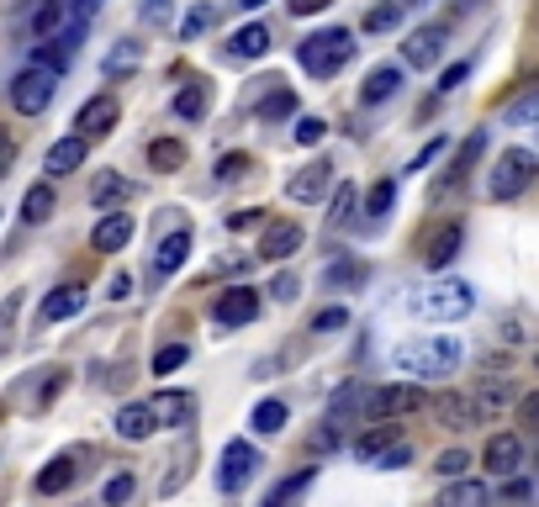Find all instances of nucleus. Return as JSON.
<instances>
[{
  "label": "nucleus",
  "instance_id": "37998d69",
  "mask_svg": "<svg viewBox=\"0 0 539 507\" xmlns=\"http://www.w3.org/2000/svg\"><path fill=\"white\" fill-rule=\"evenodd\" d=\"M185 360H191V349H185V344H159V349H154V375L164 381V375H175Z\"/></svg>",
  "mask_w": 539,
  "mask_h": 507
},
{
  "label": "nucleus",
  "instance_id": "2f4dec72",
  "mask_svg": "<svg viewBox=\"0 0 539 507\" xmlns=\"http://www.w3.org/2000/svg\"><path fill=\"white\" fill-rule=\"evenodd\" d=\"M307 486H312V465H302V471H291V476H281V481H275L270 492H265V502H259V507H286L291 497H302Z\"/></svg>",
  "mask_w": 539,
  "mask_h": 507
},
{
  "label": "nucleus",
  "instance_id": "79ce46f5",
  "mask_svg": "<svg viewBox=\"0 0 539 507\" xmlns=\"http://www.w3.org/2000/svg\"><path fill=\"white\" fill-rule=\"evenodd\" d=\"M138 59H143V48H138V43H117V48L106 53L101 74H127V69H138Z\"/></svg>",
  "mask_w": 539,
  "mask_h": 507
},
{
  "label": "nucleus",
  "instance_id": "49530a36",
  "mask_svg": "<svg viewBox=\"0 0 539 507\" xmlns=\"http://www.w3.org/2000/svg\"><path fill=\"white\" fill-rule=\"evenodd\" d=\"M249 169H254V159H249V154H222V159H217V180H222V185H233L238 175H249Z\"/></svg>",
  "mask_w": 539,
  "mask_h": 507
},
{
  "label": "nucleus",
  "instance_id": "bb28decb",
  "mask_svg": "<svg viewBox=\"0 0 539 507\" xmlns=\"http://www.w3.org/2000/svg\"><path fill=\"white\" fill-rule=\"evenodd\" d=\"M74 476H80V465H74V455H59V460H48L43 465V471H37V492H43V497H59V492H69V486H74Z\"/></svg>",
  "mask_w": 539,
  "mask_h": 507
},
{
  "label": "nucleus",
  "instance_id": "69168bd1",
  "mask_svg": "<svg viewBox=\"0 0 539 507\" xmlns=\"http://www.w3.org/2000/svg\"><path fill=\"white\" fill-rule=\"evenodd\" d=\"M534 365H539V360H534Z\"/></svg>",
  "mask_w": 539,
  "mask_h": 507
},
{
  "label": "nucleus",
  "instance_id": "09e8293b",
  "mask_svg": "<svg viewBox=\"0 0 539 507\" xmlns=\"http://www.w3.org/2000/svg\"><path fill=\"white\" fill-rule=\"evenodd\" d=\"M323 133H328V122H323V117H296V143H302V148L323 143Z\"/></svg>",
  "mask_w": 539,
  "mask_h": 507
},
{
  "label": "nucleus",
  "instance_id": "5701e85b",
  "mask_svg": "<svg viewBox=\"0 0 539 507\" xmlns=\"http://www.w3.org/2000/svg\"><path fill=\"white\" fill-rule=\"evenodd\" d=\"M270 53V27L265 22H249V27H238L233 37H228V59H265Z\"/></svg>",
  "mask_w": 539,
  "mask_h": 507
},
{
  "label": "nucleus",
  "instance_id": "7ed1b4c3",
  "mask_svg": "<svg viewBox=\"0 0 539 507\" xmlns=\"http://www.w3.org/2000/svg\"><path fill=\"white\" fill-rule=\"evenodd\" d=\"M413 312L429 317V323H460V317L476 312V286H466V280H434L413 302Z\"/></svg>",
  "mask_w": 539,
  "mask_h": 507
},
{
  "label": "nucleus",
  "instance_id": "6e6d98bb",
  "mask_svg": "<svg viewBox=\"0 0 539 507\" xmlns=\"http://www.w3.org/2000/svg\"><path fill=\"white\" fill-rule=\"evenodd\" d=\"M518 423L539 428V391H529V397H518Z\"/></svg>",
  "mask_w": 539,
  "mask_h": 507
},
{
  "label": "nucleus",
  "instance_id": "de8ad7c7",
  "mask_svg": "<svg viewBox=\"0 0 539 507\" xmlns=\"http://www.w3.org/2000/svg\"><path fill=\"white\" fill-rule=\"evenodd\" d=\"M143 22L148 27H170V16H175V0H143Z\"/></svg>",
  "mask_w": 539,
  "mask_h": 507
},
{
  "label": "nucleus",
  "instance_id": "72a5a7b5",
  "mask_svg": "<svg viewBox=\"0 0 539 507\" xmlns=\"http://www.w3.org/2000/svg\"><path fill=\"white\" fill-rule=\"evenodd\" d=\"M185 159H191V154H185V143H180V138H154V143H148V164L164 169V175L185 169Z\"/></svg>",
  "mask_w": 539,
  "mask_h": 507
},
{
  "label": "nucleus",
  "instance_id": "9d476101",
  "mask_svg": "<svg viewBox=\"0 0 539 507\" xmlns=\"http://www.w3.org/2000/svg\"><path fill=\"white\" fill-rule=\"evenodd\" d=\"M429 407H434L439 428H450V434H466V428H476V423H481V412H476V397H471V391H439V397H434Z\"/></svg>",
  "mask_w": 539,
  "mask_h": 507
},
{
  "label": "nucleus",
  "instance_id": "4be33fe9",
  "mask_svg": "<svg viewBox=\"0 0 539 507\" xmlns=\"http://www.w3.org/2000/svg\"><path fill=\"white\" fill-rule=\"evenodd\" d=\"M434 507H492V486L476 481V476H460V481L444 486Z\"/></svg>",
  "mask_w": 539,
  "mask_h": 507
},
{
  "label": "nucleus",
  "instance_id": "052dcab7",
  "mask_svg": "<svg viewBox=\"0 0 539 507\" xmlns=\"http://www.w3.org/2000/svg\"><path fill=\"white\" fill-rule=\"evenodd\" d=\"M254 222H265V206H249V212H233L228 228H254Z\"/></svg>",
  "mask_w": 539,
  "mask_h": 507
},
{
  "label": "nucleus",
  "instance_id": "6e6552de",
  "mask_svg": "<svg viewBox=\"0 0 539 507\" xmlns=\"http://www.w3.org/2000/svg\"><path fill=\"white\" fill-rule=\"evenodd\" d=\"M259 307H265V296H259L254 286H228L212 302V323L217 328H244V323H254V317H259Z\"/></svg>",
  "mask_w": 539,
  "mask_h": 507
},
{
  "label": "nucleus",
  "instance_id": "603ef678",
  "mask_svg": "<svg viewBox=\"0 0 539 507\" xmlns=\"http://www.w3.org/2000/svg\"><path fill=\"white\" fill-rule=\"evenodd\" d=\"M360 275H365L360 265H328V270H323V280H328V286H355Z\"/></svg>",
  "mask_w": 539,
  "mask_h": 507
},
{
  "label": "nucleus",
  "instance_id": "412c9836",
  "mask_svg": "<svg viewBox=\"0 0 539 507\" xmlns=\"http://www.w3.org/2000/svg\"><path fill=\"white\" fill-rule=\"evenodd\" d=\"M476 412H481V423H497L503 418V407H518V391H513V381H481L476 391Z\"/></svg>",
  "mask_w": 539,
  "mask_h": 507
},
{
  "label": "nucleus",
  "instance_id": "864d4df0",
  "mask_svg": "<svg viewBox=\"0 0 539 507\" xmlns=\"http://www.w3.org/2000/svg\"><path fill=\"white\" fill-rule=\"evenodd\" d=\"M466 74H471V64H450V69L439 74V96H450V90H460V85H466Z\"/></svg>",
  "mask_w": 539,
  "mask_h": 507
},
{
  "label": "nucleus",
  "instance_id": "a211bd4d",
  "mask_svg": "<svg viewBox=\"0 0 539 507\" xmlns=\"http://www.w3.org/2000/svg\"><path fill=\"white\" fill-rule=\"evenodd\" d=\"M85 154H90V138H80V133H69V138H59L48 148V159H43V169L53 180H64V175H74V169L85 164Z\"/></svg>",
  "mask_w": 539,
  "mask_h": 507
},
{
  "label": "nucleus",
  "instance_id": "393cba45",
  "mask_svg": "<svg viewBox=\"0 0 539 507\" xmlns=\"http://www.w3.org/2000/svg\"><path fill=\"white\" fill-rule=\"evenodd\" d=\"M254 117H259V122H286V117H296V90L275 80L265 96L254 101Z\"/></svg>",
  "mask_w": 539,
  "mask_h": 507
},
{
  "label": "nucleus",
  "instance_id": "4468645a",
  "mask_svg": "<svg viewBox=\"0 0 539 507\" xmlns=\"http://www.w3.org/2000/svg\"><path fill=\"white\" fill-rule=\"evenodd\" d=\"M481 465H487L492 476H518V465H524V439L518 434H492L487 449H481Z\"/></svg>",
  "mask_w": 539,
  "mask_h": 507
},
{
  "label": "nucleus",
  "instance_id": "9b49d317",
  "mask_svg": "<svg viewBox=\"0 0 539 507\" xmlns=\"http://www.w3.org/2000/svg\"><path fill=\"white\" fill-rule=\"evenodd\" d=\"M460 249H466V228H460V222H439V228L423 238V265H429V270H450Z\"/></svg>",
  "mask_w": 539,
  "mask_h": 507
},
{
  "label": "nucleus",
  "instance_id": "f8f14e48",
  "mask_svg": "<svg viewBox=\"0 0 539 507\" xmlns=\"http://www.w3.org/2000/svg\"><path fill=\"white\" fill-rule=\"evenodd\" d=\"M444 32L439 22H429V27H418V32H407V43H402V64H413V69H434L439 59H444Z\"/></svg>",
  "mask_w": 539,
  "mask_h": 507
},
{
  "label": "nucleus",
  "instance_id": "bf43d9fd",
  "mask_svg": "<svg viewBox=\"0 0 539 507\" xmlns=\"http://www.w3.org/2000/svg\"><path fill=\"white\" fill-rule=\"evenodd\" d=\"M291 6V16H318V11H328L333 0H286Z\"/></svg>",
  "mask_w": 539,
  "mask_h": 507
},
{
  "label": "nucleus",
  "instance_id": "423d86ee",
  "mask_svg": "<svg viewBox=\"0 0 539 507\" xmlns=\"http://www.w3.org/2000/svg\"><path fill=\"white\" fill-rule=\"evenodd\" d=\"M53 96H59V74L43 69V64H32L11 80V106L22 111V117H43L53 106Z\"/></svg>",
  "mask_w": 539,
  "mask_h": 507
},
{
  "label": "nucleus",
  "instance_id": "2eb2a0df",
  "mask_svg": "<svg viewBox=\"0 0 539 507\" xmlns=\"http://www.w3.org/2000/svg\"><path fill=\"white\" fill-rule=\"evenodd\" d=\"M117 117H122L117 96H90L80 106V117H74V127H80V138H106L111 127H117Z\"/></svg>",
  "mask_w": 539,
  "mask_h": 507
},
{
  "label": "nucleus",
  "instance_id": "c9c22d12",
  "mask_svg": "<svg viewBox=\"0 0 539 507\" xmlns=\"http://www.w3.org/2000/svg\"><path fill=\"white\" fill-rule=\"evenodd\" d=\"M355 206H360V191L349 180L333 185V212H328V228H349L355 222Z\"/></svg>",
  "mask_w": 539,
  "mask_h": 507
},
{
  "label": "nucleus",
  "instance_id": "3c124183",
  "mask_svg": "<svg viewBox=\"0 0 539 507\" xmlns=\"http://www.w3.org/2000/svg\"><path fill=\"white\" fill-rule=\"evenodd\" d=\"M407 460H413V449H407V444L397 439V444H392V449H386V455L376 460V471H402V465H407Z\"/></svg>",
  "mask_w": 539,
  "mask_h": 507
},
{
  "label": "nucleus",
  "instance_id": "a878e982",
  "mask_svg": "<svg viewBox=\"0 0 539 507\" xmlns=\"http://www.w3.org/2000/svg\"><path fill=\"white\" fill-rule=\"evenodd\" d=\"M154 412H159L164 428H185V423L196 418V397H191V391H159Z\"/></svg>",
  "mask_w": 539,
  "mask_h": 507
},
{
  "label": "nucleus",
  "instance_id": "13d9d810",
  "mask_svg": "<svg viewBox=\"0 0 539 507\" xmlns=\"http://www.w3.org/2000/svg\"><path fill=\"white\" fill-rule=\"evenodd\" d=\"M111 302H127V296H133V275H127V270H117V275H111Z\"/></svg>",
  "mask_w": 539,
  "mask_h": 507
},
{
  "label": "nucleus",
  "instance_id": "20e7f679",
  "mask_svg": "<svg viewBox=\"0 0 539 507\" xmlns=\"http://www.w3.org/2000/svg\"><path fill=\"white\" fill-rule=\"evenodd\" d=\"M534 175H539V154H534V148H503V159L492 164L487 191H492V201H518L534 185Z\"/></svg>",
  "mask_w": 539,
  "mask_h": 507
},
{
  "label": "nucleus",
  "instance_id": "aec40b11",
  "mask_svg": "<svg viewBox=\"0 0 539 507\" xmlns=\"http://www.w3.org/2000/svg\"><path fill=\"white\" fill-rule=\"evenodd\" d=\"M185 259H191V228H175L170 238H159V249H154V275H159V280L180 275Z\"/></svg>",
  "mask_w": 539,
  "mask_h": 507
},
{
  "label": "nucleus",
  "instance_id": "4d7b16f0",
  "mask_svg": "<svg viewBox=\"0 0 539 507\" xmlns=\"http://www.w3.org/2000/svg\"><path fill=\"white\" fill-rule=\"evenodd\" d=\"M439 154H444V138H434V143H429V148H423V154H418V159H413V164H407V175H418V169H429V164H434V159H439Z\"/></svg>",
  "mask_w": 539,
  "mask_h": 507
},
{
  "label": "nucleus",
  "instance_id": "cd10ccee",
  "mask_svg": "<svg viewBox=\"0 0 539 507\" xmlns=\"http://www.w3.org/2000/svg\"><path fill=\"white\" fill-rule=\"evenodd\" d=\"M397 85H402V69H397V64H381V69H370V74H365L360 101H365V106H381V101H392V96H397Z\"/></svg>",
  "mask_w": 539,
  "mask_h": 507
},
{
  "label": "nucleus",
  "instance_id": "473e14b6",
  "mask_svg": "<svg viewBox=\"0 0 539 507\" xmlns=\"http://www.w3.org/2000/svg\"><path fill=\"white\" fill-rule=\"evenodd\" d=\"M127 196H133V185H127L122 175H96V185H90V206H101V212L122 206Z\"/></svg>",
  "mask_w": 539,
  "mask_h": 507
},
{
  "label": "nucleus",
  "instance_id": "c756f323",
  "mask_svg": "<svg viewBox=\"0 0 539 507\" xmlns=\"http://www.w3.org/2000/svg\"><path fill=\"white\" fill-rule=\"evenodd\" d=\"M80 307H85V286H59L43 302V323H69V317H80Z\"/></svg>",
  "mask_w": 539,
  "mask_h": 507
},
{
  "label": "nucleus",
  "instance_id": "e2e57ef3",
  "mask_svg": "<svg viewBox=\"0 0 539 507\" xmlns=\"http://www.w3.org/2000/svg\"><path fill=\"white\" fill-rule=\"evenodd\" d=\"M11 159H16V143H11L6 133H0V175H6V169H11Z\"/></svg>",
  "mask_w": 539,
  "mask_h": 507
},
{
  "label": "nucleus",
  "instance_id": "7c9ffc66",
  "mask_svg": "<svg viewBox=\"0 0 539 507\" xmlns=\"http://www.w3.org/2000/svg\"><path fill=\"white\" fill-rule=\"evenodd\" d=\"M286 418H291V407L281 402V397H265V402H259L254 412H249V428H254V434H281V428H286Z\"/></svg>",
  "mask_w": 539,
  "mask_h": 507
},
{
  "label": "nucleus",
  "instance_id": "5fc2aeb1",
  "mask_svg": "<svg viewBox=\"0 0 539 507\" xmlns=\"http://www.w3.org/2000/svg\"><path fill=\"white\" fill-rule=\"evenodd\" d=\"M270 296H275V302H296V296H302V286H296V275H275V280H270Z\"/></svg>",
  "mask_w": 539,
  "mask_h": 507
},
{
  "label": "nucleus",
  "instance_id": "1a4fd4ad",
  "mask_svg": "<svg viewBox=\"0 0 539 507\" xmlns=\"http://www.w3.org/2000/svg\"><path fill=\"white\" fill-rule=\"evenodd\" d=\"M302 222H291V217H275V222H265V233H259V259H270V265H286V259L302 249Z\"/></svg>",
  "mask_w": 539,
  "mask_h": 507
},
{
  "label": "nucleus",
  "instance_id": "680f3d73",
  "mask_svg": "<svg viewBox=\"0 0 539 507\" xmlns=\"http://www.w3.org/2000/svg\"><path fill=\"white\" fill-rule=\"evenodd\" d=\"M96 6H101V0H69V22H90Z\"/></svg>",
  "mask_w": 539,
  "mask_h": 507
},
{
  "label": "nucleus",
  "instance_id": "f257e3e1",
  "mask_svg": "<svg viewBox=\"0 0 539 507\" xmlns=\"http://www.w3.org/2000/svg\"><path fill=\"white\" fill-rule=\"evenodd\" d=\"M460 360H466L460 338H402L392 349V365L407 381H444V375L460 370Z\"/></svg>",
  "mask_w": 539,
  "mask_h": 507
},
{
  "label": "nucleus",
  "instance_id": "e433bc0d",
  "mask_svg": "<svg viewBox=\"0 0 539 507\" xmlns=\"http://www.w3.org/2000/svg\"><path fill=\"white\" fill-rule=\"evenodd\" d=\"M503 122H508V127H539V85L524 90L513 106H503Z\"/></svg>",
  "mask_w": 539,
  "mask_h": 507
},
{
  "label": "nucleus",
  "instance_id": "6ab92c4d",
  "mask_svg": "<svg viewBox=\"0 0 539 507\" xmlns=\"http://www.w3.org/2000/svg\"><path fill=\"white\" fill-rule=\"evenodd\" d=\"M133 243V217L127 212H106L96 228H90V249H101V254H117Z\"/></svg>",
  "mask_w": 539,
  "mask_h": 507
},
{
  "label": "nucleus",
  "instance_id": "b1692460",
  "mask_svg": "<svg viewBox=\"0 0 539 507\" xmlns=\"http://www.w3.org/2000/svg\"><path fill=\"white\" fill-rule=\"evenodd\" d=\"M392 444H397V423H370V428H365V434H360L355 444H349V449H355V460H360V465H376V460H381Z\"/></svg>",
  "mask_w": 539,
  "mask_h": 507
},
{
  "label": "nucleus",
  "instance_id": "a18cd8bd",
  "mask_svg": "<svg viewBox=\"0 0 539 507\" xmlns=\"http://www.w3.org/2000/svg\"><path fill=\"white\" fill-rule=\"evenodd\" d=\"M133 486H138V481L127 476V471H122V476H111V481H106V492H101V502H106V507H127V502H133Z\"/></svg>",
  "mask_w": 539,
  "mask_h": 507
},
{
  "label": "nucleus",
  "instance_id": "f03ea898",
  "mask_svg": "<svg viewBox=\"0 0 539 507\" xmlns=\"http://www.w3.org/2000/svg\"><path fill=\"white\" fill-rule=\"evenodd\" d=\"M349 59H355V32H344V27L312 32V37L296 43V64H302L312 80H333Z\"/></svg>",
  "mask_w": 539,
  "mask_h": 507
},
{
  "label": "nucleus",
  "instance_id": "ea45409f",
  "mask_svg": "<svg viewBox=\"0 0 539 507\" xmlns=\"http://www.w3.org/2000/svg\"><path fill=\"white\" fill-rule=\"evenodd\" d=\"M392 201H397V185H392V180L370 185V196H365V228H376V222L392 212Z\"/></svg>",
  "mask_w": 539,
  "mask_h": 507
},
{
  "label": "nucleus",
  "instance_id": "8fccbe9b",
  "mask_svg": "<svg viewBox=\"0 0 539 507\" xmlns=\"http://www.w3.org/2000/svg\"><path fill=\"white\" fill-rule=\"evenodd\" d=\"M344 323H349V312H344V307H323L318 317H312V328H318V333H339Z\"/></svg>",
  "mask_w": 539,
  "mask_h": 507
},
{
  "label": "nucleus",
  "instance_id": "39448f33",
  "mask_svg": "<svg viewBox=\"0 0 539 507\" xmlns=\"http://www.w3.org/2000/svg\"><path fill=\"white\" fill-rule=\"evenodd\" d=\"M423 402V386L418 381H392V386H376V391H365V423H392L402 418V412H418Z\"/></svg>",
  "mask_w": 539,
  "mask_h": 507
},
{
  "label": "nucleus",
  "instance_id": "f704fd0d",
  "mask_svg": "<svg viewBox=\"0 0 539 507\" xmlns=\"http://www.w3.org/2000/svg\"><path fill=\"white\" fill-rule=\"evenodd\" d=\"M407 6H413V0H376V6L365 11V32H392L407 16Z\"/></svg>",
  "mask_w": 539,
  "mask_h": 507
},
{
  "label": "nucleus",
  "instance_id": "0eeeda50",
  "mask_svg": "<svg viewBox=\"0 0 539 507\" xmlns=\"http://www.w3.org/2000/svg\"><path fill=\"white\" fill-rule=\"evenodd\" d=\"M259 471V449L249 439H233V444H222V460H217V492H238L249 476Z\"/></svg>",
  "mask_w": 539,
  "mask_h": 507
},
{
  "label": "nucleus",
  "instance_id": "c85d7f7f",
  "mask_svg": "<svg viewBox=\"0 0 539 507\" xmlns=\"http://www.w3.org/2000/svg\"><path fill=\"white\" fill-rule=\"evenodd\" d=\"M355 412L365 418V386L360 381H344L339 391H333V402H328V423L339 428V423H355Z\"/></svg>",
  "mask_w": 539,
  "mask_h": 507
},
{
  "label": "nucleus",
  "instance_id": "a19ab883",
  "mask_svg": "<svg viewBox=\"0 0 539 507\" xmlns=\"http://www.w3.org/2000/svg\"><path fill=\"white\" fill-rule=\"evenodd\" d=\"M212 27H217V6H207V0H201V6L180 22V37H185V43H196V37L212 32Z\"/></svg>",
  "mask_w": 539,
  "mask_h": 507
},
{
  "label": "nucleus",
  "instance_id": "c03bdc74",
  "mask_svg": "<svg viewBox=\"0 0 539 507\" xmlns=\"http://www.w3.org/2000/svg\"><path fill=\"white\" fill-rule=\"evenodd\" d=\"M434 471H439L444 481H460V476L471 471V455H466V449H444V455L434 460Z\"/></svg>",
  "mask_w": 539,
  "mask_h": 507
},
{
  "label": "nucleus",
  "instance_id": "4c0bfd02",
  "mask_svg": "<svg viewBox=\"0 0 539 507\" xmlns=\"http://www.w3.org/2000/svg\"><path fill=\"white\" fill-rule=\"evenodd\" d=\"M207 85H185L180 90V96H175V117L180 122H201V117H207Z\"/></svg>",
  "mask_w": 539,
  "mask_h": 507
},
{
  "label": "nucleus",
  "instance_id": "58836bf2",
  "mask_svg": "<svg viewBox=\"0 0 539 507\" xmlns=\"http://www.w3.org/2000/svg\"><path fill=\"white\" fill-rule=\"evenodd\" d=\"M53 217V185H32V191L22 196V222H48Z\"/></svg>",
  "mask_w": 539,
  "mask_h": 507
},
{
  "label": "nucleus",
  "instance_id": "0e129e2a",
  "mask_svg": "<svg viewBox=\"0 0 539 507\" xmlns=\"http://www.w3.org/2000/svg\"><path fill=\"white\" fill-rule=\"evenodd\" d=\"M238 6H244V11H259V6H265V0H238Z\"/></svg>",
  "mask_w": 539,
  "mask_h": 507
},
{
  "label": "nucleus",
  "instance_id": "ddd939ff",
  "mask_svg": "<svg viewBox=\"0 0 539 507\" xmlns=\"http://www.w3.org/2000/svg\"><path fill=\"white\" fill-rule=\"evenodd\" d=\"M328 185H333V164L312 159V164H302V169H296V175L286 180V196H291L296 206H312V201L328 196Z\"/></svg>",
  "mask_w": 539,
  "mask_h": 507
},
{
  "label": "nucleus",
  "instance_id": "dca6fc26",
  "mask_svg": "<svg viewBox=\"0 0 539 507\" xmlns=\"http://www.w3.org/2000/svg\"><path fill=\"white\" fill-rule=\"evenodd\" d=\"M481 154H487V133H471V138H466V148H460V154L450 159V169H444V175H439V185H434V196H450L455 185H466V175H471V164H476Z\"/></svg>",
  "mask_w": 539,
  "mask_h": 507
},
{
  "label": "nucleus",
  "instance_id": "f3484780",
  "mask_svg": "<svg viewBox=\"0 0 539 507\" xmlns=\"http://www.w3.org/2000/svg\"><path fill=\"white\" fill-rule=\"evenodd\" d=\"M159 412H154V402H127L122 412H117V434L122 439H133V444H143V439H154L159 434Z\"/></svg>",
  "mask_w": 539,
  "mask_h": 507
}]
</instances>
